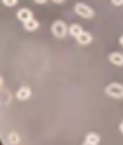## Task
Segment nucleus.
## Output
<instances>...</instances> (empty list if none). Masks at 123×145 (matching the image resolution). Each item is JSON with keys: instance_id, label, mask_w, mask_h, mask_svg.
<instances>
[{"instance_id": "nucleus-1", "label": "nucleus", "mask_w": 123, "mask_h": 145, "mask_svg": "<svg viewBox=\"0 0 123 145\" xmlns=\"http://www.w3.org/2000/svg\"><path fill=\"white\" fill-rule=\"evenodd\" d=\"M74 12L77 16H81V18H85V19H93L95 18V11L86 4H76L74 5Z\"/></svg>"}, {"instance_id": "nucleus-2", "label": "nucleus", "mask_w": 123, "mask_h": 145, "mask_svg": "<svg viewBox=\"0 0 123 145\" xmlns=\"http://www.w3.org/2000/svg\"><path fill=\"white\" fill-rule=\"evenodd\" d=\"M106 95L111 96V98H123V84H120V82H111L109 86H106Z\"/></svg>"}, {"instance_id": "nucleus-3", "label": "nucleus", "mask_w": 123, "mask_h": 145, "mask_svg": "<svg viewBox=\"0 0 123 145\" xmlns=\"http://www.w3.org/2000/svg\"><path fill=\"white\" fill-rule=\"evenodd\" d=\"M51 32H53V35L56 39H63V37L69 35V26L63 21H55L53 26H51Z\"/></svg>"}, {"instance_id": "nucleus-4", "label": "nucleus", "mask_w": 123, "mask_h": 145, "mask_svg": "<svg viewBox=\"0 0 123 145\" xmlns=\"http://www.w3.org/2000/svg\"><path fill=\"white\" fill-rule=\"evenodd\" d=\"M30 95H32V89H30L28 86H21V88L16 91V98L21 100V101H26L30 98Z\"/></svg>"}, {"instance_id": "nucleus-5", "label": "nucleus", "mask_w": 123, "mask_h": 145, "mask_svg": "<svg viewBox=\"0 0 123 145\" xmlns=\"http://www.w3.org/2000/svg\"><path fill=\"white\" fill-rule=\"evenodd\" d=\"M18 19H19V21H21V23H25V21H28V19L30 18H34V14H32V11H30V9L28 7H23V9H19V11H18Z\"/></svg>"}, {"instance_id": "nucleus-6", "label": "nucleus", "mask_w": 123, "mask_h": 145, "mask_svg": "<svg viewBox=\"0 0 123 145\" xmlns=\"http://www.w3.org/2000/svg\"><path fill=\"white\" fill-rule=\"evenodd\" d=\"M109 61L112 65H116V67H123V54L118 53V51H114V53L109 54Z\"/></svg>"}, {"instance_id": "nucleus-7", "label": "nucleus", "mask_w": 123, "mask_h": 145, "mask_svg": "<svg viewBox=\"0 0 123 145\" xmlns=\"http://www.w3.org/2000/svg\"><path fill=\"white\" fill-rule=\"evenodd\" d=\"M85 145H99L100 143V137L97 133H88L86 137H85Z\"/></svg>"}, {"instance_id": "nucleus-8", "label": "nucleus", "mask_w": 123, "mask_h": 145, "mask_svg": "<svg viewBox=\"0 0 123 145\" xmlns=\"http://www.w3.org/2000/svg\"><path fill=\"white\" fill-rule=\"evenodd\" d=\"M23 28L26 30V32H35V30H39V21L35 18H30L28 21L23 23Z\"/></svg>"}, {"instance_id": "nucleus-9", "label": "nucleus", "mask_w": 123, "mask_h": 145, "mask_svg": "<svg viewBox=\"0 0 123 145\" xmlns=\"http://www.w3.org/2000/svg\"><path fill=\"white\" fill-rule=\"evenodd\" d=\"M76 40H77V44H81V46H88V44H91L93 37H91V33H88V32H83Z\"/></svg>"}, {"instance_id": "nucleus-10", "label": "nucleus", "mask_w": 123, "mask_h": 145, "mask_svg": "<svg viewBox=\"0 0 123 145\" xmlns=\"http://www.w3.org/2000/svg\"><path fill=\"white\" fill-rule=\"evenodd\" d=\"M83 32H85V30L81 28V25H77V23H72V25L69 26V33L72 35L74 39H77V37H79L81 33H83Z\"/></svg>"}, {"instance_id": "nucleus-11", "label": "nucleus", "mask_w": 123, "mask_h": 145, "mask_svg": "<svg viewBox=\"0 0 123 145\" xmlns=\"http://www.w3.org/2000/svg\"><path fill=\"white\" fill-rule=\"evenodd\" d=\"M5 143H9V145H18V143H21V138H19L18 133H9L7 138H5Z\"/></svg>"}, {"instance_id": "nucleus-12", "label": "nucleus", "mask_w": 123, "mask_h": 145, "mask_svg": "<svg viewBox=\"0 0 123 145\" xmlns=\"http://www.w3.org/2000/svg\"><path fill=\"white\" fill-rule=\"evenodd\" d=\"M9 103H11V93L2 88V105H9Z\"/></svg>"}, {"instance_id": "nucleus-13", "label": "nucleus", "mask_w": 123, "mask_h": 145, "mask_svg": "<svg viewBox=\"0 0 123 145\" xmlns=\"http://www.w3.org/2000/svg\"><path fill=\"white\" fill-rule=\"evenodd\" d=\"M2 4L7 5V7H14V5L18 4V0H2Z\"/></svg>"}, {"instance_id": "nucleus-14", "label": "nucleus", "mask_w": 123, "mask_h": 145, "mask_svg": "<svg viewBox=\"0 0 123 145\" xmlns=\"http://www.w3.org/2000/svg\"><path fill=\"white\" fill-rule=\"evenodd\" d=\"M111 4L114 5V7H121L123 5V0H111Z\"/></svg>"}, {"instance_id": "nucleus-15", "label": "nucleus", "mask_w": 123, "mask_h": 145, "mask_svg": "<svg viewBox=\"0 0 123 145\" xmlns=\"http://www.w3.org/2000/svg\"><path fill=\"white\" fill-rule=\"evenodd\" d=\"M34 2H35V4H46L48 0H34Z\"/></svg>"}, {"instance_id": "nucleus-16", "label": "nucleus", "mask_w": 123, "mask_h": 145, "mask_svg": "<svg viewBox=\"0 0 123 145\" xmlns=\"http://www.w3.org/2000/svg\"><path fill=\"white\" fill-rule=\"evenodd\" d=\"M118 128H120V133H121V135H123V121H121V122H120V126H118Z\"/></svg>"}, {"instance_id": "nucleus-17", "label": "nucleus", "mask_w": 123, "mask_h": 145, "mask_svg": "<svg viewBox=\"0 0 123 145\" xmlns=\"http://www.w3.org/2000/svg\"><path fill=\"white\" fill-rule=\"evenodd\" d=\"M51 2H55V4H63L65 0H51Z\"/></svg>"}, {"instance_id": "nucleus-18", "label": "nucleus", "mask_w": 123, "mask_h": 145, "mask_svg": "<svg viewBox=\"0 0 123 145\" xmlns=\"http://www.w3.org/2000/svg\"><path fill=\"white\" fill-rule=\"evenodd\" d=\"M120 44L123 46V35H120Z\"/></svg>"}]
</instances>
